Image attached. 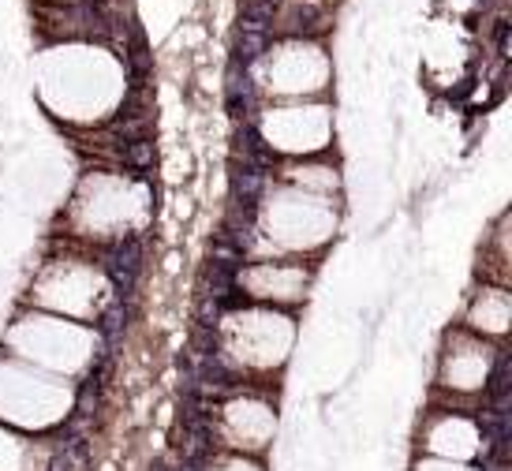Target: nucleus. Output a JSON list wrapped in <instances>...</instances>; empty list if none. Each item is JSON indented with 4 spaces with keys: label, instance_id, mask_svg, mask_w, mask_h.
Wrapping results in <instances>:
<instances>
[{
    "label": "nucleus",
    "instance_id": "obj_1",
    "mask_svg": "<svg viewBox=\"0 0 512 471\" xmlns=\"http://www.w3.org/2000/svg\"><path fill=\"white\" fill-rule=\"evenodd\" d=\"M12 371L15 374L8 378L0 374V423L30 438L57 434L72 415L75 382L60 374L30 371V367H12Z\"/></svg>",
    "mask_w": 512,
    "mask_h": 471
},
{
    "label": "nucleus",
    "instance_id": "obj_2",
    "mask_svg": "<svg viewBox=\"0 0 512 471\" xmlns=\"http://www.w3.org/2000/svg\"><path fill=\"white\" fill-rule=\"evenodd\" d=\"M214 430L221 453H240V457L262 460L277 445V430H281L277 386L251 382V386L214 400Z\"/></svg>",
    "mask_w": 512,
    "mask_h": 471
},
{
    "label": "nucleus",
    "instance_id": "obj_3",
    "mask_svg": "<svg viewBox=\"0 0 512 471\" xmlns=\"http://www.w3.org/2000/svg\"><path fill=\"white\" fill-rule=\"evenodd\" d=\"M501 344L475 337L468 329H449L438 352V367H434V400L441 404H456V408H479L490 374L498 363Z\"/></svg>",
    "mask_w": 512,
    "mask_h": 471
},
{
    "label": "nucleus",
    "instance_id": "obj_4",
    "mask_svg": "<svg viewBox=\"0 0 512 471\" xmlns=\"http://www.w3.org/2000/svg\"><path fill=\"white\" fill-rule=\"evenodd\" d=\"M415 457L453 460V464H479L486 457V442L475 408H456L434 400L427 412L419 415L415 427Z\"/></svg>",
    "mask_w": 512,
    "mask_h": 471
},
{
    "label": "nucleus",
    "instance_id": "obj_5",
    "mask_svg": "<svg viewBox=\"0 0 512 471\" xmlns=\"http://www.w3.org/2000/svg\"><path fill=\"white\" fill-rule=\"evenodd\" d=\"M314 266H307L303 255H288V258H251L240 266V277L236 285L247 296V303H277V307H288L307 296V285H311Z\"/></svg>",
    "mask_w": 512,
    "mask_h": 471
},
{
    "label": "nucleus",
    "instance_id": "obj_6",
    "mask_svg": "<svg viewBox=\"0 0 512 471\" xmlns=\"http://www.w3.org/2000/svg\"><path fill=\"white\" fill-rule=\"evenodd\" d=\"M512 322V303H509V288L505 285H490L475 288L468 300V311H464V329L475 333V337H486V341L498 344L505 333H509Z\"/></svg>",
    "mask_w": 512,
    "mask_h": 471
},
{
    "label": "nucleus",
    "instance_id": "obj_7",
    "mask_svg": "<svg viewBox=\"0 0 512 471\" xmlns=\"http://www.w3.org/2000/svg\"><path fill=\"white\" fill-rule=\"evenodd\" d=\"M53 457L49 438H30L0 423V471H45Z\"/></svg>",
    "mask_w": 512,
    "mask_h": 471
},
{
    "label": "nucleus",
    "instance_id": "obj_8",
    "mask_svg": "<svg viewBox=\"0 0 512 471\" xmlns=\"http://www.w3.org/2000/svg\"><path fill=\"white\" fill-rule=\"evenodd\" d=\"M329 23H333V8L329 4H311V0L292 4V8L277 12V19H273V27L281 30V34H292V38H314Z\"/></svg>",
    "mask_w": 512,
    "mask_h": 471
},
{
    "label": "nucleus",
    "instance_id": "obj_9",
    "mask_svg": "<svg viewBox=\"0 0 512 471\" xmlns=\"http://www.w3.org/2000/svg\"><path fill=\"white\" fill-rule=\"evenodd\" d=\"M202 471H270L258 457H240V453H217L206 460Z\"/></svg>",
    "mask_w": 512,
    "mask_h": 471
},
{
    "label": "nucleus",
    "instance_id": "obj_10",
    "mask_svg": "<svg viewBox=\"0 0 512 471\" xmlns=\"http://www.w3.org/2000/svg\"><path fill=\"white\" fill-rule=\"evenodd\" d=\"M408 471H479V464H453V460H434V457H412Z\"/></svg>",
    "mask_w": 512,
    "mask_h": 471
}]
</instances>
